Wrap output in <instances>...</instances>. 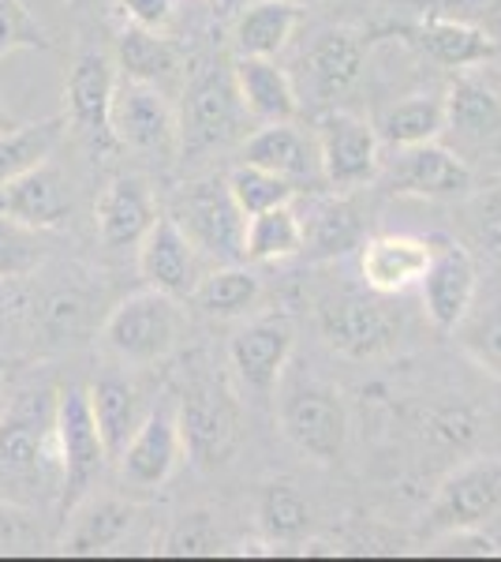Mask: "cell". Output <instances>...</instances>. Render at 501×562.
I'll return each mask as SVG.
<instances>
[{"instance_id": "6da1fadb", "label": "cell", "mask_w": 501, "mask_h": 562, "mask_svg": "<svg viewBox=\"0 0 501 562\" xmlns=\"http://www.w3.org/2000/svg\"><path fill=\"white\" fill-rule=\"evenodd\" d=\"M64 465L57 447V390L26 386L0 409V495L23 506L60 498Z\"/></svg>"}, {"instance_id": "7a4b0ae2", "label": "cell", "mask_w": 501, "mask_h": 562, "mask_svg": "<svg viewBox=\"0 0 501 562\" xmlns=\"http://www.w3.org/2000/svg\"><path fill=\"white\" fill-rule=\"evenodd\" d=\"M177 424L184 454L206 473L229 465L243 442L240 397L214 371H195L187 379L184 394L177 397Z\"/></svg>"}, {"instance_id": "3957f363", "label": "cell", "mask_w": 501, "mask_h": 562, "mask_svg": "<svg viewBox=\"0 0 501 562\" xmlns=\"http://www.w3.org/2000/svg\"><path fill=\"white\" fill-rule=\"evenodd\" d=\"M184 334H187V315L180 301L150 285L116 304L102 326L105 349L121 364L132 368H150L169 360L180 349Z\"/></svg>"}, {"instance_id": "277c9868", "label": "cell", "mask_w": 501, "mask_h": 562, "mask_svg": "<svg viewBox=\"0 0 501 562\" xmlns=\"http://www.w3.org/2000/svg\"><path fill=\"white\" fill-rule=\"evenodd\" d=\"M184 102H180V154L221 150L248 135V109L240 102L232 68L198 65L184 79Z\"/></svg>"}, {"instance_id": "5b68a950", "label": "cell", "mask_w": 501, "mask_h": 562, "mask_svg": "<svg viewBox=\"0 0 501 562\" xmlns=\"http://www.w3.org/2000/svg\"><path fill=\"white\" fill-rule=\"evenodd\" d=\"M281 431L299 454L315 458L318 465H337L349 447V413L333 386L318 379H293L281 390Z\"/></svg>"}, {"instance_id": "8992f818", "label": "cell", "mask_w": 501, "mask_h": 562, "mask_svg": "<svg viewBox=\"0 0 501 562\" xmlns=\"http://www.w3.org/2000/svg\"><path fill=\"white\" fill-rule=\"evenodd\" d=\"M57 447L64 465V484L57 503L64 518H68L71 506L90 495V487L102 480L109 465V450L102 442V431H98L94 409H90L87 386L57 390Z\"/></svg>"}, {"instance_id": "52a82bcc", "label": "cell", "mask_w": 501, "mask_h": 562, "mask_svg": "<svg viewBox=\"0 0 501 562\" xmlns=\"http://www.w3.org/2000/svg\"><path fill=\"white\" fill-rule=\"evenodd\" d=\"M439 139L468 169L501 161V94L476 76H460L445 94Z\"/></svg>"}, {"instance_id": "ba28073f", "label": "cell", "mask_w": 501, "mask_h": 562, "mask_svg": "<svg viewBox=\"0 0 501 562\" xmlns=\"http://www.w3.org/2000/svg\"><path fill=\"white\" fill-rule=\"evenodd\" d=\"M501 514V458H476L442 480L423 518L426 537L476 532Z\"/></svg>"}, {"instance_id": "9c48e42d", "label": "cell", "mask_w": 501, "mask_h": 562, "mask_svg": "<svg viewBox=\"0 0 501 562\" xmlns=\"http://www.w3.org/2000/svg\"><path fill=\"white\" fill-rule=\"evenodd\" d=\"M172 217L198 248V256H209L217 262L243 259V225H248V217L236 206L225 177H203L195 184H187L177 195Z\"/></svg>"}, {"instance_id": "30bf717a", "label": "cell", "mask_w": 501, "mask_h": 562, "mask_svg": "<svg viewBox=\"0 0 501 562\" xmlns=\"http://www.w3.org/2000/svg\"><path fill=\"white\" fill-rule=\"evenodd\" d=\"M113 139L116 147L150 154L158 161H172L180 154V116L169 94L139 79H116L113 90Z\"/></svg>"}, {"instance_id": "8fae6325", "label": "cell", "mask_w": 501, "mask_h": 562, "mask_svg": "<svg viewBox=\"0 0 501 562\" xmlns=\"http://www.w3.org/2000/svg\"><path fill=\"white\" fill-rule=\"evenodd\" d=\"M318 161H322V180L337 195L355 192V188L371 184L382 169V139L375 124L363 121L355 113L333 109L318 121L315 128Z\"/></svg>"}, {"instance_id": "7c38bea8", "label": "cell", "mask_w": 501, "mask_h": 562, "mask_svg": "<svg viewBox=\"0 0 501 562\" xmlns=\"http://www.w3.org/2000/svg\"><path fill=\"white\" fill-rule=\"evenodd\" d=\"M400 315L382 293H344L322 307V338L349 360H375L400 338Z\"/></svg>"}, {"instance_id": "4fadbf2b", "label": "cell", "mask_w": 501, "mask_h": 562, "mask_svg": "<svg viewBox=\"0 0 501 562\" xmlns=\"http://www.w3.org/2000/svg\"><path fill=\"white\" fill-rule=\"evenodd\" d=\"M113 90H116V68L102 49H83L64 83V102H68V128L87 143L90 150H113Z\"/></svg>"}, {"instance_id": "5bb4252c", "label": "cell", "mask_w": 501, "mask_h": 562, "mask_svg": "<svg viewBox=\"0 0 501 562\" xmlns=\"http://www.w3.org/2000/svg\"><path fill=\"white\" fill-rule=\"evenodd\" d=\"M299 71L293 76V87L299 94V105H333L341 94H349L355 79L363 76V42L360 34L344 31H322L315 42L299 53Z\"/></svg>"}, {"instance_id": "9a60e30c", "label": "cell", "mask_w": 501, "mask_h": 562, "mask_svg": "<svg viewBox=\"0 0 501 562\" xmlns=\"http://www.w3.org/2000/svg\"><path fill=\"white\" fill-rule=\"evenodd\" d=\"M180 458H184V439H180L177 424V397H166V402L150 405L116 461H121V473L127 484L153 492V487H161L177 473Z\"/></svg>"}, {"instance_id": "2e32d148", "label": "cell", "mask_w": 501, "mask_h": 562, "mask_svg": "<svg viewBox=\"0 0 501 562\" xmlns=\"http://www.w3.org/2000/svg\"><path fill=\"white\" fill-rule=\"evenodd\" d=\"M0 214L20 225H31V229L53 233L68 225V217L76 214V188H71L60 166L45 158L15 180L0 184Z\"/></svg>"}, {"instance_id": "e0dca14e", "label": "cell", "mask_w": 501, "mask_h": 562, "mask_svg": "<svg viewBox=\"0 0 501 562\" xmlns=\"http://www.w3.org/2000/svg\"><path fill=\"white\" fill-rule=\"evenodd\" d=\"M423 312L439 330H453L479 293V267L471 251L457 240H434L426 274L419 278Z\"/></svg>"}, {"instance_id": "ac0fdd59", "label": "cell", "mask_w": 501, "mask_h": 562, "mask_svg": "<svg viewBox=\"0 0 501 562\" xmlns=\"http://www.w3.org/2000/svg\"><path fill=\"white\" fill-rule=\"evenodd\" d=\"M293 326L285 319H254L229 341V364L243 390L254 397H270L293 357Z\"/></svg>"}, {"instance_id": "d6986e66", "label": "cell", "mask_w": 501, "mask_h": 562, "mask_svg": "<svg viewBox=\"0 0 501 562\" xmlns=\"http://www.w3.org/2000/svg\"><path fill=\"white\" fill-rule=\"evenodd\" d=\"M198 248L187 240V233L177 225V217H161L150 225V233L139 240V274L150 289L187 301L195 293L203 267H198Z\"/></svg>"}, {"instance_id": "ffe728a7", "label": "cell", "mask_w": 501, "mask_h": 562, "mask_svg": "<svg viewBox=\"0 0 501 562\" xmlns=\"http://www.w3.org/2000/svg\"><path fill=\"white\" fill-rule=\"evenodd\" d=\"M434 237H412V233H382L360 244V274L371 293L400 296L419 285L431 262Z\"/></svg>"}, {"instance_id": "44dd1931", "label": "cell", "mask_w": 501, "mask_h": 562, "mask_svg": "<svg viewBox=\"0 0 501 562\" xmlns=\"http://www.w3.org/2000/svg\"><path fill=\"white\" fill-rule=\"evenodd\" d=\"M471 188V169L445 143L431 139L405 147L389 173V192L419 199H457Z\"/></svg>"}, {"instance_id": "7402d4cb", "label": "cell", "mask_w": 501, "mask_h": 562, "mask_svg": "<svg viewBox=\"0 0 501 562\" xmlns=\"http://www.w3.org/2000/svg\"><path fill=\"white\" fill-rule=\"evenodd\" d=\"M243 161H251V166H262V169H270V173L285 177L288 184H296V192L304 184L322 180V161H318L315 135L299 132L296 121L259 124V128L243 139Z\"/></svg>"}, {"instance_id": "603a6c76", "label": "cell", "mask_w": 501, "mask_h": 562, "mask_svg": "<svg viewBox=\"0 0 501 562\" xmlns=\"http://www.w3.org/2000/svg\"><path fill=\"white\" fill-rule=\"evenodd\" d=\"M153 222H158V203L143 177H116L98 195L94 225L105 248H132L147 237Z\"/></svg>"}, {"instance_id": "cb8c5ba5", "label": "cell", "mask_w": 501, "mask_h": 562, "mask_svg": "<svg viewBox=\"0 0 501 562\" xmlns=\"http://www.w3.org/2000/svg\"><path fill=\"white\" fill-rule=\"evenodd\" d=\"M232 79L236 90H240V102L254 124L296 121L299 94L293 87V76L273 57H236Z\"/></svg>"}, {"instance_id": "d4e9b609", "label": "cell", "mask_w": 501, "mask_h": 562, "mask_svg": "<svg viewBox=\"0 0 501 562\" xmlns=\"http://www.w3.org/2000/svg\"><path fill=\"white\" fill-rule=\"evenodd\" d=\"M135 518H139V510H135L132 503H124V498L87 495L71 506V525H68V532H64L60 548L68 551V555H98V551L116 548V543L132 532Z\"/></svg>"}, {"instance_id": "484cf974", "label": "cell", "mask_w": 501, "mask_h": 562, "mask_svg": "<svg viewBox=\"0 0 501 562\" xmlns=\"http://www.w3.org/2000/svg\"><path fill=\"white\" fill-rule=\"evenodd\" d=\"M116 68L127 79H139L158 90L184 87V57L169 38H161V31H143V26H127L116 38Z\"/></svg>"}, {"instance_id": "4316f807", "label": "cell", "mask_w": 501, "mask_h": 562, "mask_svg": "<svg viewBox=\"0 0 501 562\" xmlns=\"http://www.w3.org/2000/svg\"><path fill=\"white\" fill-rule=\"evenodd\" d=\"M299 26V4L293 0H251L232 26L236 57H277Z\"/></svg>"}, {"instance_id": "83f0119b", "label": "cell", "mask_w": 501, "mask_h": 562, "mask_svg": "<svg viewBox=\"0 0 501 562\" xmlns=\"http://www.w3.org/2000/svg\"><path fill=\"white\" fill-rule=\"evenodd\" d=\"M87 394H90V409H94V420H98V431H102L109 458H121L127 439H132L135 428L143 424V416H147L139 386L124 375H102Z\"/></svg>"}, {"instance_id": "f1b7e54d", "label": "cell", "mask_w": 501, "mask_h": 562, "mask_svg": "<svg viewBox=\"0 0 501 562\" xmlns=\"http://www.w3.org/2000/svg\"><path fill=\"white\" fill-rule=\"evenodd\" d=\"M419 45L431 53L434 65L453 68V71H468L476 65H487L494 57L498 42L490 34L476 31V26H464L453 20H423L415 31Z\"/></svg>"}, {"instance_id": "f546056e", "label": "cell", "mask_w": 501, "mask_h": 562, "mask_svg": "<svg viewBox=\"0 0 501 562\" xmlns=\"http://www.w3.org/2000/svg\"><path fill=\"white\" fill-rule=\"evenodd\" d=\"M259 296H262L259 274L240 267V262H225V267L198 278L195 293L187 301H195L198 312L214 315V319H236V315H248L259 304Z\"/></svg>"}, {"instance_id": "4dcf8cb0", "label": "cell", "mask_w": 501, "mask_h": 562, "mask_svg": "<svg viewBox=\"0 0 501 562\" xmlns=\"http://www.w3.org/2000/svg\"><path fill=\"white\" fill-rule=\"evenodd\" d=\"M442 116H445V98L412 94V98H400V102L382 109L378 121H375V132L386 147L405 150V147H419V143L439 139Z\"/></svg>"}, {"instance_id": "1f68e13d", "label": "cell", "mask_w": 501, "mask_h": 562, "mask_svg": "<svg viewBox=\"0 0 501 562\" xmlns=\"http://www.w3.org/2000/svg\"><path fill=\"white\" fill-rule=\"evenodd\" d=\"M293 256H304V217L293 211V203L248 217V225H243V259L281 262Z\"/></svg>"}, {"instance_id": "d6a6232c", "label": "cell", "mask_w": 501, "mask_h": 562, "mask_svg": "<svg viewBox=\"0 0 501 562\" xmlns=\"http://www.w3.org/2000/svg\"><path fill=\"white\" fill-rule=\"evenodd\" d=\"M64 132H68L64 116H49V121H34V124H12V128L0 132V184H8V180H15L26 169L38 166V161L53 158Z\"/></svg>"}, {"instance_id": "836d02e7", "label": "cell", "mask_w": 501, "mask_h": 562, "mask_svg": "<svg viewBox=\"0 0 501 562\" xmlns=\"http://www.w3.org/2000/svg\"><path fill=\"white\" fill-rule=\"evenodd\" d=\"M304 217V214H299ZM360 244V217L344 199H318L304 217V256L333 259Z\"/></svg>"}, {"instance_id": "e575fe53", "label": "cell", "mask_w": 501, "mask_h": 562, "mask_svg": "<svg viewBox=\"0 0 501 562\" xmlns=\"http://www.w3.org/2000/svg\"><path fill=\"white\" fill-rule=\"evenodd\" d=\"M311 503L299 495L296 484L273 480L259 492V529L266 532L270 543H299L311 532Z\"/></svg>"}, {"instance_id": "d590c367", "label": "cell", "mask_w": 501, "mask_h": 562, "mask_svg": "<svg viewBox=\"0 0 501 562\" xmlns=\"http://www.w3.org/2000/svg\"><path fill=\"white\" fill-rule=\"evenodd\" d=\"M457 346L468 352L487 375L501 379V296L471 301L464 319L453 326Z\"/></svg>"}, {"instance_id": "8d00e7d4", "label": "cell", "mask_w": 501, "mask_h": 562, "mask_svg": "<svg viewBox=\"0 0 501 562\" xmlns=\"http://www.w3.org/2000/svg\"><path fill=\"white\" fill-rule=\"evenodd\" d=\"M225 184H229V192L243 217L273 211V206H285L296 199V184H288L285 177L270 173V169H262V166H251V161L236 166L232 173L225 177Z\"/></svg>"}, {"instance_id": "74e56055", "label": "cell", "mask_w": 501, "mask_h": 562, "mask_svg": "<svg viewBox=\"0 0 501 562\" xmlns=\"http://www.w3.org/2000/svg\"><path fill=\"white\" fill-rule=\"evenodd\" d=\"M49 248L53 244L45 240L42 229L0 214V281H23L38 274L42 262L49 259Z\"/></svg>"}, {"instance_id": "f35d334b", "label": "cell", "mask_w": 501, "mask_h": 562, "mask_svg": "<svg viewBox=\"0 0 501 562\" xmlns=\"http://www.w3.org/2000/svg\"><path fill=\"white\" fill-rule=\"evenodd\" d=\"M423 20H453L501 42V0H408Z\"/></svg>"}, {"instance_id": "ab89813d", "label": "cell", "mask_w": 501, "mask_h": 562, "mask_svg": "<svg viewBox=\"0 0 501 562\" xmlns=\"http://www.w3.org/2000/svg\"><path fill=\"white\" fill-rule=\"evenodd\" d=\"M15 49H49V38L31 20L23 0H0V57Z\"/></svg>"}, {"instance_id": "60d3db41", "label": "cell", "mask_w": 501, "mask_h": 562, "mask_svg": "<svg viewBox=\"0 0 501 562\" xmlns=\"http://www.w3.org/2000/svg\"><path fill=\"white\" fill-rule=\"evenodd\" d=\"M217 548H221V532L214 529L206 514H184L166 540L169 555H214Z\"/></svg>"}, {"instance_id": "b9f144b4", "label": "cell", "mask_w": 501, "mask_h": 562, "mask_svg": "<svg viewBox=\"0 0 501 562\" xmlns=\"http://www.w3.org/2000/svg\"><path fill=\"white\" fill-rule=\"evenodd\" d=\"M34 532H38L34 529V514L23 503H12V498L0 495V555L31 548Z\"/></svg>"}, {"instance_id": "7bdbcfd3", "label": "cell", "mask_w": 501, "mask_h": 562, "mask_svg": "<svg viewBox=\"0 0 501 562\" xmlns=\"http://www.w3.org/2000/svg\"><path fill=\"white\" fill-rule=\"evenodd\" d=\"M121 12L132 26L143 31H166V23L177 12V0H121Z\"/></svg>"}, {"instance_id": "ee69618b", "label": "cell", "mask_w": 501, "mask_h": 562, "mask_svg": "<svg viewBox=\"0 0 501 562\" xmlns=\"http://www.w3.org/2000/svg\"><path fill=\"white\" fill-rule=\"evenodd\" d=\"M479 229H482V240H487L490 248H494L498 256H501V184L487 195V203H482Z\"/></svg>"}, {"instance_id": "f6af8a7d", "label": "cell", "mask_w": 501, "mask_h": 562, "mask_svg": "<svg viewBox=\"0 0 501 562\" xmlns=\"http://www.w3.org/2000/svg\"><path fill=\"white\" fill-rule=\"evenodd\" d=\"M12 124H15L12 116H8V113H0V132H4V128H12Z\"/></svg>"}, {"instance_id": "bcb514c9", "label": "cell", "mask_w": 501, "mask_h": 562, "mask_svg": "<svg viewBox=\"0 0 501 562\" xmlns=\"http://www.w3.org/2000/svg\"><path fill=\"white\" fill-rule=\"evenodd\" d=\"M0 409H4V368H0Z\"/></svg>"}, {"instance_id": "7dc6e473", "label": "cell", "mask_w": 501, "mask_h": 562, "mask_svg": "<svg viewBox=\"0 0 501 562\" xmlns=\"http://www.w3.org/2000/svg\"><path fill=\"white\" fill-rule=\"evenodd\" d=\"M76 8H87V4H98V0H71Z\"/></svg>"}, {"instance_id": "c3c4849f", "label": "cell", "mask_w": 501, "mask_h": 562, "mask_svg": "<svg viewBox=\"0 0 501 562\" xmlns=\"http://www.w3.org/2000/svg\"><path fill=\"white\" fill-rule=\"evenodd\" d=\"M293 4H315V0H293Z\"/></svg>"}]
</instances>
